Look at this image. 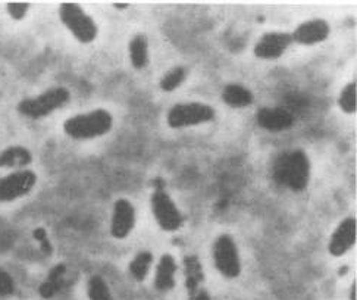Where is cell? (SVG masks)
<instances>
[{"label":"cell","instance_id":"cell-1","mask_svg":"<svg viewBox=\"0 0 357 300\" xmlns=\"http://www.w3.org/2000/svg\"><path fill=\"white\" fill-rule=\"evenodd\" d=\"M272 177L280 186L303 192L310 179V160L303 150H293L280 155L272 167Z\"/></svg>","mask_w":357,"mask_h":300},{"label":"cell","instance_id":"cell-2","mask_svg":"<svg viewBox=\"0 0 357 300\" xmlns=\"http://www.w3.org/2000/svg\"><path fill=\"white\" fill-rule=\"evenodd\" d=\"M114 117L106 109H94L89 114L75 115L65 121L63 130L75 140H89L102 137L112 130Z\"/></svg>","mask_w":357,"mask_h":300},{"label":"cell","instance_id":"cell-3","mask_svg":"<svg viewBox=\"0 0 357 300\" xmlns=\"http://www.w3.org/2000/svg\"><path fill=\"white\" fill-rule=\"evenodd\" d=\"M71 99V93L68 89L58 86L46 90L45 93L38 94L36 98L24 99L18 103L17 111L30 119H41L54 111H58L62 106H65Z\"/></svg>","mask_w":357,"mask_h":300},{"label":"cell","instance_id":"cell-4","mask_svg":"<svg viewBox=\"0 0 357 300\" xmlns=\"http://www.w3.org/2000/svg\"><path fill=\"white\" fill-rule=\"evenodd\" d=\"M59 18L79 43H91L99 34L98 24L77 3H62Z\"/></svg>","mask_w":357,"mask_h":300},{"label":"cell","instance_id":"cell-5","mask_svg":"<svg viewBox=\"0 0 357 300\" xmlns=\"http://www.w3.org/2000/svg\"><path fill=\"white\" fill-rule=\"evenodd\" d=\"M215 118V109L209 105L191 102L174 105L167 115V122L171 128H184L199 124H206Z\"/></svg>","mask_w":357,"mask_h":300},{"label":"cell","instance_id":"cell-6","mask_svg":"<svg viewBox=\"0 0 357 300\" xmlns=\"http://www.w3.org/2000/svg\"><path fill=\"white\" fill-rule=\"evenodd\" d=\"M213 262L216 269L227 278H237L241 274L237 244L229 234L219 236L213 243Z\"/></svg>","mask_w":357,"mask_h":300},{"label":"cell","instance_id":"cell-7","mask_svg":"<svg viewBox=\"0 0 357 300\" xmlns=\"http://www.w3.org/2000/svg\"><path fill=\"white\" fill-rule=\"evenodd\" d=\"M152 212L163 231H176L183 227V215L171 196L163 188H156L152 197Z\"/></svg>","mask_w":357,"mask_h":300},{"label":"cell","instance_id":"cell-8","mask_svg":"<svg viewBox=\"0 0 357 300\" xmlns=\"http://www.w3.org/2000/svg\"><path fill=\"white\" fill-rule=\"evenodd\" d=\"M37 183L31 170H18L0 179V203H9L29 195Z\"/></svg>","mask_w":357,"mask_h":300},{"label":"cell","instance_id":"cell-9","mask_svg":"<svg viewBox=\"0 0 357 300\" xmlns=\"http://www.w3.org/2000/svg\"><path fill=\"white\" fill-rule=\"evenodd\" d=\"M293 38L290 33H266L259 38L255 46V54L259 59H278L282 53L290 47Z\"/></svg>","mask_w":357,"mask_h":300},{"label":"cell","instance_id":"cell-10","mask_svg":"<svg viewBox=\"0 0 357 300\" xmlns=\"http://www.w3.org/2000/svg\"><path fill=\"white\" fill-rule=\"evenodd\" d=\"M135 225V209L127 199H118L114 204L111 234L114 239H127Z\"/></svg>","mask_w":357,"mask_h":300},{"label":"cell","instance_id":"cell-11","mask_svg":"<svg viewBox=\"0 0 357 300\" xmlns=\"http://www.w3.org/2000/svg\"><path fill=\"white\" fill-rule=\"evenodd\" d=\"M329 33H331L329 24L325 20L318 18V20H310L300 24L291 33V38L296 43L310 46V45L325 42Z\"/></svg>","mask_w":357,"mask_h":300},{"label":"cell","instance_id":"cell-12","mask_svg":"<svg viewBox=\"0 0 357 300\" xmlns=\"http://www.w3.org/2000/svg\"><path fill=\"white\" fill-rule=\"evenodd\" d=\"M356 243V218L349 216L342 221L333 233L328 244V250L333 256L338 257L346 255Z\"/></svg>","mask_w":357,"mask_h":300},{"label":"cell","instance_id":"cell-13","mask_svg":"<svg viewBox=\"0 0 357 300\" xmlns=\"http://www.w3.org/2000/svg\"><path fill=\"white\" fill-rule=\"evenodd\" d=\"M257 126L271 133H280L291 128L294 117L282 107H262L256 114Z\"/></svg>","mask_w":357,"mask_h":300},{"label":"cell","instance_id":"cell-14","mask_svg":"<svg viewBox=\"0 0 357 300\" xmlns=\"http://www.w3.org/2000/svg\"><path fill=\"white\" fill-rule=\"evenodd\" d=\"M175 272H176V262L174 256L169 253L162 255L156 267L155 289L160 293H167L172 290L175 285Z\"/></svg>","mask_w":357,"mask_h":300},{"label":"cell","instance_id":"cell-15","mask_svg":"<svg viewBox=\"0 0 357 300\" xmlns=\"http://www.w3.org/2000/svg\"><path fill=\"white\" fill-rule=\"evenodd\" d=\"M33 162V155L24 146H10L0 152V168H20L24 170Z\"/></svg>","mask_w":357,"mask_h":300},{"label":"cell","instance_id":"cell-16","mask_svg":"<svg viewBox=\"0 0 357 300\" xmlns=\"http://www.w3.org/2000/svg\"><path fill=\"white\" fill-rule=\"evenodd\" d=\"M184 269H185V289L190 296L202 287L204 274H203L202 264L197 259V256L195 255L184 257Z\"/></svg>","mask_w":357,"mask_h":300},{"label":"cell","instance_id":"cell-17","mask_svg":"<svg viewBox=\"0 0 357 300\" xmlns=\"http://www.w3.org/2000/svg\"><path fill=\"white\" fill-rule=\"evenodd\" d=\"M222 100L234 109L250 106L255 100L253 93L241 84H228L222 91Z\"/></svg>","mask_w":357,"mask_h":300},{"label":"cell","instance_id":"cell-18","mask_svg":"<svg viewBox=\"0 0 357 300\" xmlns=\"http://www.w3.org/2000/svg\"><path fill=\"white\" fill-rule=\"evenodd\" d=\"M130 59L135 70H144L149 65V42L146 34H135L130 42Z\"/></svg>","mask_w":357,"mask_h":300},{"label":"cell","instance_id":"cell-19","mask_svg":"<svg viewBox=\"0 0 357 300\" xmlns=\"http://www.w3.org/2000/svg\"><path fill=\"white\" fill-rule=\"evenodd\" d=\"M153 264V255L149 250H142L135 255V257L130 262V274L135 281H144L150 271V267Z\"/></svg>","mask_w":357,"mask_h":300},{"label":"cell","instance_id":"cell-20","mask_svg":"<svg viewBox=\"0 0 357 300\" xmlns=\"http://www.w3.org/2000/svg\"><path fill=\"white\" fill-rule=\"evenodd\" d=\"M187 77V71L184 66H175L165 74L160 80V89L163 91H174L180 87Z\"/></svg>","mask_w":357,"mask_h":300},{"label":"cell","instance_id":"cell-21","mask_svg":"<svg viewBox=\"0 0 357 300\" xmlns=\"http://www.w3.org/2000/svg\"><path fill=\"white\" fill-rule=\"evenodd\" d=\"M90 300H114L107 283L100 276H91L87 284Z\"/></svg>","mask_w":357,"mask_h":300},{"label":"cell","instance_id":"cell-22","mask_svg":"<svg viewBox=\"0 0 357 300\" xmlns=\"http://www.w3.org/2000/svg\"><path fill=\"white\" fill-rule=\"evenodd\" d=\"M357 84L356 81L347 84L342 89L340 98H338V106L341 107L342 112L346 114H354L357 107Z\"/></svg>","mask_w":357,"mask_h":300},{"label":"cell","instance_id":"cell-23","mask_svg":"<svg viewBox=\"0 0 357 300\" xmlns=\"http://www.w3.org/2000/svg\"><path fill=\"white\" fill-rule=\"evenodd\" d=\"M63 272H65V267L63 265L56 267L50 272V276L47 277V280L40 287L41 296H43L45 299H49V297H52L54 293L59 290V287H61V278L63 276Z\"/></svg>","mask_w":357,"mask_h":300},{"label":"cell","instance_id":"cell-24","mask_svg":"<svg viewBox=\"0 0 357 300\" xmlns=\"http://www.w3.org/2000/svg\"><path fill=\"white\" fill-rule=\"evenodd\" d=\"M15 293V281L6 271L0 269V296H10Z\"/></svg>","mask_w":357,"mask_h":300},{"label":"cell","instance_id":"cell-25","mask_svg":"<svg viewBox=\"0 0 357 300\" xmlns=\"http://www.w3.org/2000/svg\"><path fill=\"white\" fill-rule=\"evenodd\" d=\"M30 9V3H22V2H10L6 5V10L13 20H22L25 18L26 12Z\"/></svg>","mask_w":357,"mask_h":300},{"label":"cell","instance_id":"cell-26","mask_svg":"<svg viewBox=\"0 0 357 300\" xmlns=\"http://www.w3.org/2000/svg\"><path fill=\"white\" fill-rule=\"evenodd\" d=\"M188 297H190V300H212L209 293L206 292L204 289H202V287L197 292H195L193 294H190Z\"/></svg>","mask_w":357,"mask_h":300},{"label":"cell","instance_id":"cell-27","mask_svg":"<svg viewBox=\"0 0 357 300\" xmlns=\"http://www.w3.org/2000/svg\"><path fill=\"white\" fill-rule=\"evenodd\" d=\"M33 236H34V239H36L38 243H43L45 240H47V233H46V230H45V228H41V227L34 230Z\"/></svg>","mask_w":357,"mask_h":300},{"label":"cell","instance_id":"cell-28","mask_svg":"<svg viewBox=\"0 0 357 300\" xmlns=\"http://www.w3.org/2000/svg\"><path fill=\"white\" fill-rule=\"evenodd\" d=\"M350 300H356V281L351 285V290H350Z\"/></svg>","mask_w":357,"mask_h":300},{"label":"cell","instance_id":"cell-29","mask_svg":"<svg viewBox=\"0 0 357 300\" xmlns=\"http://www.w3.org/2000/svg\"><path fill=\"white\" fill-rule=\"evenodd\" d=\"M347 271H349V267H342V268L340 269V276H346Z\"/></svg>","mask_w":357,"mask_h":300},{"label":"cell","instance_id":"cell-30","mask_svg":"<svg viewBox=\"0 0 357 300\" xmlns=\"http://www.w3.org/2000/svg\"><path fill=\"white\" fill-rule=\"evenodd\" d=\"M114 6H115L116 9H126V8H128V5H118V3L114 5Z\"/></svg>","mask_w":357,"mask_h":300}]
</instances>
